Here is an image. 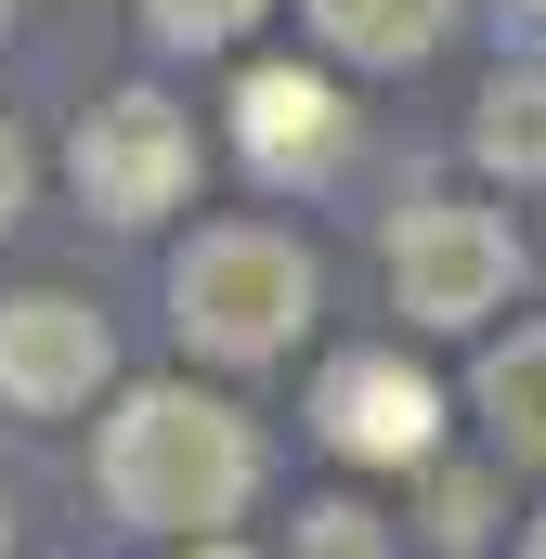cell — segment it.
Segmentation results:
<instances>
[{
    "instance_id": "cell-1",
    "label": "cell",
    "mask_w": 546,
    "mask_h": 559,
    "mask_svg": "<svg viewBox=\"0 0 546 559\" xmlns=\"http://www.w3.org/2000/svg\"><path fill=\"white\" fill-rule=\"evenodd\" d=\"M105 508L131 534H222L248 495H261V429L235 417L222 391H182V378H143L105 417Z\"/></svg>"
},
{
    "instance_id": "cell-2",
    "label": "cell",
    "mask_w": 546,
    "mask_h": 559,
    "mask_svg": "<svg viewBox=\"0 0 546 559\" xmlns=\"http://www.w3.org/2000/svg\"><path fill=\"white\" fill-rule=\"evenodd\" d=\"M312 248H286L273 222H209L182 261H169V325H182V352H209V365H273L299 325H312Z\"/></svg>"
},
{
    "instance_id": "cell-3",
    "label": "cell",
    "mask_w": 546,
    "mask_h": 559,
    "mask_svg": "<svg viewBox=\"0 0 546 559\" xmlns=\"http://www.w3.org/2000/svg\"><path fill=\"white\" fill-rule=\"evenodd\" d=\"M66 169H79V209H92V222L143 235V222H169V209L195 195V118H182L169 92H105V105L79 118V143H66Z\"/></svg>"
},
{
    "instance_id": "cell-4",
    "label": "cell",
    "mask_w": 546,
    "mask_h": 559,
    "mask_svg": "<svg viewBox=\"0 0 546 559\" xmlns=\"http://www.w3.org/2000/svg\"><path fill=\"white\" fill-rule=\"evenodd\" d=\"M508 286H521V235H508L495 209L429 195V209H404V222H391V299H404V325L455 338V325H482Z\"/></svg>"
},
{
    "instance_id": "cell-5",
    "label": "cell",
    "mask_w": 546,
    "mask_h": 559,
    "mask_svg": "<svg viewBox=\"0 0 546 559\" xmlns=\"http://www.w3.org/2000/svg\"><path fill=\"white\" fill-rule=\"evenodd\" d=\"M105 365H118V338H105V312H92L79 286H13V299H0V404H13V417L92 404Z\"/></svg>"
},
{
    "instance_id": "cell-6",
    "label": "cell",
    "mask_w": 546,
    "mask_h": 559,
    "mask_svg": "<svg viewBox=\"0 0 546 559\" xmlns=\"http://www.w3.org/2000/svg\"><path fill=\"white\" fill-rule=\"evenodd\" d=\"M312 429H325L339 455H365V468H429L442 391L416 378L404 352H339V365L312 378Z\"/></svg>"
},
{
    "instance_id": "cell-7",
    "label": "cell",
    "mask_w": 546,
    "mask_h": 559,
    "mask_svg": "<svg viewBox=\"0 0 546 559\" xmlns=\"http://www.w3.org/2000/svg\"><path fill=\"white\" fill-rule=\"evenodd\" d=\"M235 143H248L261 182H325L339 143H352V105H339V79H312V66H248V79H235Z\"/></svg>"
},
{
    "instance_id": "cell-8",
    "label": "cell",
    "mask_w": 546,
    "mask_h": 559,
    "mask_svg": "<svg viewBox=\"0 0 546 559\" xmlns=\"http://www.w3.org/2000/svg\"><path fill=\"white\" fill-rule=\"evenodd\" d=\"M312 26L352 52V66H429L455 39V0H312Z\"/></svg>"
},
{
    "instance_id": "cell-9",
    "label": "cell",
    "mask_w": 546,
    "mask_h": 559,
    "mask_svg": "<svg viewBox=\"0 0 546 559\" xmlns=\"http://www.w3.org/2000/svg\"><path fill=\"white\" fill-rule=\"evenodd\" d=\"M468 156L508 169V182H546V66H495L482 105H468Z\"/></svg>"
},
{
    "instance_id": "cell-10",
    "label": "cell",
    "mask_w": 546,
    "mask_h": 559,
    "mask_svg": "<svg viewBox=\"0 0 546 559\" xmlns=\"http://www.w3.org/2000/svg\"><path fill=\"white\" fill-rule=\"evenodd\" d=\"M468 391H482V429H495L508 455H546V325H508Z\"/></svg>"
},
{
    "instance_id": "cell-11",
    "label": "cell",
    "mask_w": 546,
    "mask_h": 559,
    "mask_svg": "<svg viewBox=\"0 0 546 559\" xmlns=\"http://www.w3.org/2000/svg\"><path fill=\"white\" fill-rule=\"evenodd\" d=\"M273 0H143V39L156 52H235Z\"/></svg>"
},
{
    "instance_id": "cell-12",
    "label": "cell",
    "mask_w": 546,
    "mask_h": 559,
    "mask_svg": "<svg viewBox=\"0 0 546 559\" xmlns=\"http://www.w3.org/2000/svg\"><path fill=\"white\" fill-rule=\"evenodd\" d=\"M482 534H495V481H482V468H442V481H429V547L482 559Z\"/></svg>"
},
{
    "instance_id": "cell-13",
    "label": "cell",
    "mask_w": 546,
    "mask_h": 559,
    "mask_svg": "<svg viewBox=\"0 0 546 559\" xmlns=\"http://www.w3.org/2000/svg\"><path fill=\"white\" fill-rule=\"evenodd\" d=\"M299 559H404V547H391V521H378V508L325 495V508H299Z\"/></svg>"
},
{
    "instance_id": "cell-14",
    "label": "cell",
    "mask_w": 546,
    "mask_h": 559,
    "mask_svg": "<svg viewBox=\"0 0 546 559\" xmlns=\"http://www.w3.org/2000/svg\"><path fill=\"white\" fill-rule=\"evenodd\" d=\"M26 182H39V156H26V131H13V118H0V235L26 222Z\"/></svg>"
},
{
    "instance_id": "cell-15",
    "label": "cell",
    "mask_w": 546,
    "mask_h": 559,
    "mask_svg": "<svg viewBox=\"0 0 546 559\" xmlns=\"http://www.w3.org/2000/svg\"><path fill=\"white\" fill-rule=\"evenodd\" d=\"M182 559H248V547H222V534H195V547H182Z\"/></svg>"
},
{
    "instance_id": "cell-16",
    "label": "cell",
    "mask_w": 546,
    "mask_h": 559,
    "mask_svg": "<svg viewBox=\"0 0 546 559\" xmlns=\"http://www.w3.org/2000/svg\"><path fill=\"white\" fill-rule=\"evenodd\" d=\"M521 559H546V508H534V534H521Z\"/></svg>"
},
{
    "instance_id": "cell-17",
    "label": "cell",
    "mask_w": 546,
    "mask_h": 559,
    "mask_svg": "<svg viewBox=\"0 0 546 559\" xmlns=\"http://www.w3.org/2000/svg\"><path fill=\"white\" fill-rule=\"evenodd\" d=\"M0 547H13V508H0Z\"/></svg>"
},
{
    "instance_id": "cell-18",
    "label": "cell",
    "mask_w": 546,
    "mask_h": 559,
    "mask_svg": "<svg viewBox=\"0 0 546 559\" xmlns=\"http://www.w3.org/2000/svg\"><path fill=\"white\" fill-rule=\"evenodd\" d=\"M0 26H13V0H0Z\"/></svg>"
},
{
    "instance_id": "cell-19",
    "label": "cell",
    "mask_w": 546,
    "mask_h": 559,
    "mask_svg": "<svg viewBox=\"0 0 546 559\" xmlns=\"http://www.w3.org/2000/svg\"><path fill=\"white\" fill-rule=\"evenodd\" d=\"M521 13H546V0H521Z\"/></svg>"
}]
</instances>
